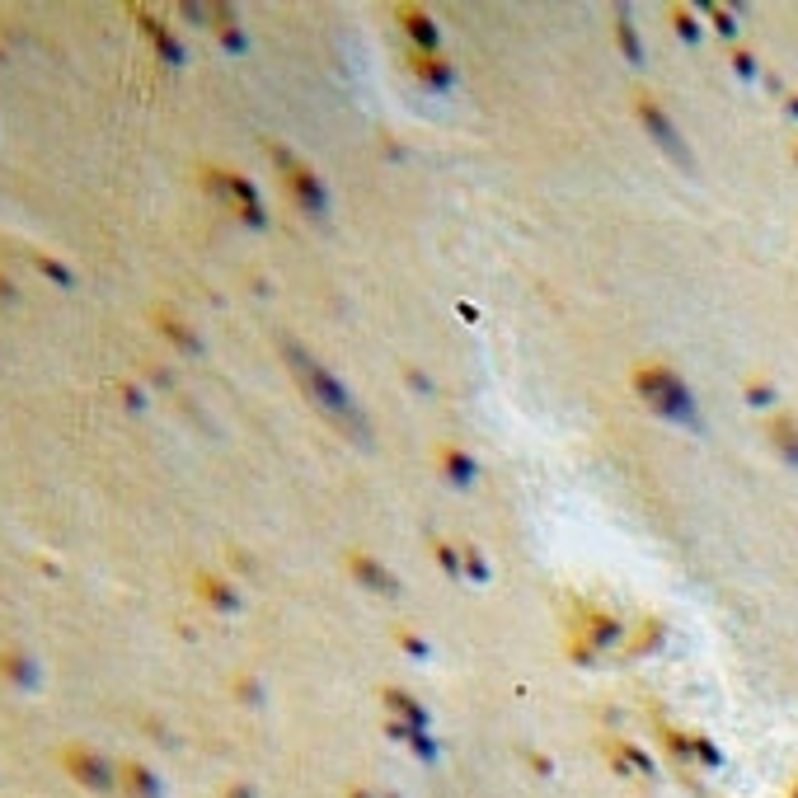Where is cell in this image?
Instances as JSON below:
<instances>
[{"label":"cell","mask_w":798,"mask_h":798,"mask_svg":"<svg viewBox=\"0 0 798 798\" xmlns=\"http://www.w3.org/2000/svg\"><path fill=\"white\" fill-rule=\"evenodd\" d=\"M38 268H43L47 277H57V282H62V287H66V282H71V273H66L62 263H52V259H38Z\"/></svg>","instance_id":"obj_1"}]
</instances>
